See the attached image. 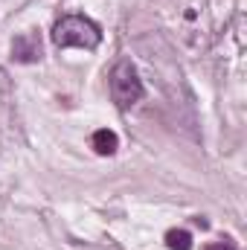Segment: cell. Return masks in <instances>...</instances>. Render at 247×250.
Here are the masks:
<instances>
[{
	"mask_svg": "<svg viewBox=\"0 0 247 250\" xmlns=\"http://www.w3.org/2000/svg\"><path fill=\"white\" fill-rule=\"evenodd\" d=\"M12 59L21 64H35L41 59V35L35 29H26L21 32L15 41H12Z\"/></svg>",
	"mask_w": 247,
	"mask_h": 250,
	"instance_id": "cell-3",
	"label": "cell"
},
{
	"mask_svg": "<svg viewBox=\"0 0 247 250\" xmlns=\"http://www.w3.org/2000/svg\"><path fill=\"white\" fill-rule=\"evenodd\" d=\"M166 248L169 250H192V233L189 230H169L166 233Z\"/></svg>",
	"mask_w": 247,
	"mask_h": 250,
	"instance_id": "cell-5",
	"label": "cell"
},
{
	"mask_svg": "<svg viewBox=\"0 0 247 250\" xmlns=\"http://www.w3.org/2000/svg\"><path fill=\"white\" fill-rule=\"evenodd\" d=\"M102 41V29L82 15H64L62 21L53 26V44L64 47H82V50H96Z\"/></svg>",
	"mask_w": 247,
	"mask_h": 250,
	"instance_id": "cell-1",
	"label": "cell"
},
{
	"mask_svg": "<svg viewBox=\"0 0 247 250\" xmlns=\"http://www.w3.org/2000/svg\"><path fill=\"white\" fill-rule=\"evenodd\" d=\"M90 146H93V151H96V154L111 157V154H117V148H120V137H117L111 128H99V131H93Z\"/></svg>",
	"mask_w": 247,
	"mask_h": 250,
	"instance_id": "cell-4",
	"label": "cell"
},
{
	"mask_svg": "<svg viewBox=\"0 0 247 250\" xmlns=\"http://www.w3.org/2000/svg\"><path fill=\"white\" fill-rule=\"evenodd\" d=\"M108 84H111V99L117 102L120 111H128L131 105H137L143 99V82H140L131 62L114 64V70L108 76Z\"/></svg>",
	"mask_w": 247,
	"mask_h": 250,
	"instance_id": "cell-2",
	"label": "cell"
},
{
	"mask_svg": "<svg viewBox=\"0 0 247 250\" xmlns=\"http://www.w3.org/2000/svg\"><path fill=\"white\" fill-rule=\"evenodd\" d=\"M204 250H236V245H233L230 239H221V242H209V245H204Z\"/></svg>",
	"mask_w": 247,
	"mask_h": 250,
	"instance_id": "cell-6",
	"label": "cell"
}]
</instances>
